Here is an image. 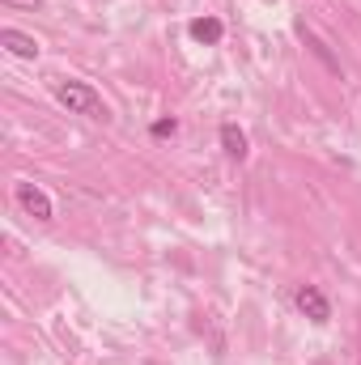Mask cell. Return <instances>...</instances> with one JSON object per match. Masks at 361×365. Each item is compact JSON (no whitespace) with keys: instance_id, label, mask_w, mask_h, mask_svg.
I'll return each mask as SVG.
<instances>
[{"instance_id":"cell-1","label":"cell","mask_w":361,"mask_h":365,"mask_svg":"<svg viewBox=\"0 0 361 365\" xmlns=\"http://www.w3.org/2000/svg\"><path fill=\"white\" fill-rule=\"evenodd\" d=\"M56 102L68 106L73 115H90V119H106V102L98 98L93 86L86 81H56Z\"/></svg>"},{"instance_id":"cell-2","label":"cell","mask_w":361,"mask_h":365,"mask_svg":"<svg viewBox=\"0 0 361 365\" xmlns=\"http://www.w3.org/2000/svg\"><path fill=\"white\" fill-rule=\"evenodd\" d=\"M293 302H298V310H302L310 323H327V319H332V302H327L323 289H315V284H302V289L293 293Z\"/></svg>"},{"instance_id":"cell-3","label":"cell","mask_w":361,"mask_h":365,"mask_svg":"<svg viewBox=\"0 0 361 365\" xmlns=\"http://www.w3.org/2000/svg\"><path fill=\"white\" fill-rule=\"evenodd\" d=\"M13 195H17V204H21L34 221H51V200H47L43 187H34V182H17Z\"/></svg>"},{"instance_id":"cell-4","label":"cell","mask_w":361,"mask_h":365,"mask_svg":"<svg viewBox=\"0 0 361 365\" xmlns=\"http://www.w3.org/2000/svg\"><path fill=\"white\" fill-rule=\"evenodd\" d=\"M0 47H4L9 56H17V60H39V43H34V34H26V30L4 26V30H0Z\"/></svg>"},{"instance_id":"cell-5","label":"cell","mask_w":361,"mask_h":365,"mask_svg":"<svg viewBox=\"0 0 361 365\" xmlns=\"http://www.w3.org/2000/svg\"><path fill=\"white\" fill-rule=\"evenodd\" d=\"M221 149H225L234 162H243V158H247V132H243L238 123H221Z\"/></svg>"},{"instance_id":"cell-6","label":"cell","mask_w":361,"mask_h":365,"mask_svg":"<svg viewBox=\"0 0 361 365\" xmlns=\"http://www.w3.org/2000/svg\"><path fill=\"white\" fill-rule=\"evenodd\" d=\"M187 30H191L195 43H221V34H225V26H221L217 17H195Z\"/></svg>"},{"instance_id":"cell-7","label":"cell","mask_w":361,"mask_h":365,"mask_svg":"<svg viewBox=\"0 0 361 365\" xmlns=\"http://www.w3.org/2000/svg\"><path fill=\"white\" fill-rule=\"evenodd\" d=\"M175 128H179L175 119H158V123H153V136H175Z\"/></svg>"}]
</instances>
